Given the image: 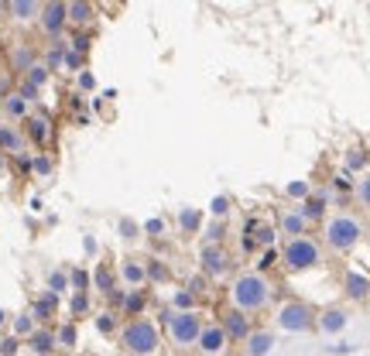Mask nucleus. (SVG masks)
Listing matches in <instances>:
<instances>
[{
    "mask_svg": "<svg viewBox=\"0 0 370 356\" xmlns=\"http://www.w3.org/2000/svg\"><path fill=\"white\" fill-rule=\"evenodd\" d=\"M271 295H275V288L261 270H247L230 284V301L237 312H261L271 305Z\"/></svg>",
    "mask_w": 370,
    "mask_h": 356,
    "instance_id": "obj_1",
    "label": "nucleus"
},
{
    "mask_svg": "<svg viewBox=\"0 0 370 356\" xmlns=\"http://www.w3.org/2000/svg\"><path fill=\"white\" fill-rule=\"evenodd\" d=\"M322 240L333 254H350L364 240V223L353 212H336L322 223Z\"/></svg>",
    "mask_w": 370,
    "mask_h": 356,
    "instance_id": "obj_2",
    "label": "nucleus"
},
{
    "mask_svg": "<svg viewBox=\"0 0 370 356\" xmlns=\"http://www.w3.org/2000/svg\"><path fill=\"white\" fill-rule=\"evenodd\" d=\"M120 343L130 356H155L162 346V333L151 319H130L120 329Z\"/></svg>",
    "mask_w": 370,
    "mask_h": 356,
    "instance_id": "obj_3",
    "label": "nucleus"
},
{
    "mask_svg": "<svg viewBox=\"0 0 370 356\" xmlns=\"http://www.w3.org/2000/svg\"><path fill=\"white\" fill-rule=\"evenodd\" d=\"M281 261H284V267H288L291 274H298V270H309V267L322 264V247H319L312 237H295V240L284 244Z\"/></svg>",
    "mask_w": 370,
    "mask_h": 356,
    "instance_id": "obj_4",
    "label": "nucleus"
},
{
    "mask_svg": "<svg viewBox=\"0 0 370 356\" xmlns=\"http://www.w3.org/2000/svg\"><path fill=\"white\" fill-rule=\"evenodd\" d=\"M275 326L281 333H291V336L312 333V329H315V312H312V305H305V301H284L275 312Z\"/></svg>",
    "mask_w": 370,
    "mask_h": 356,
    "instance_id": "obj_5",
    "label": "nucleus"
},
{
    "mask_svg": "<svg viewBox=\"0 0 370 356\" xmlns=\"http://www.w3.org/2000/svg\"><path fill=\"white\" fill-rule=\"evenodd\" d=\"M162 322H165L168 339H172L175 346H195V339H199V333H202L199 312H175V308H168Z\"/></svg>",
    "mask_w": 370,
    "mask_h": 356,
    "instance_id": "obj_6",
    "label": "nucleus"
},
{
    "mask_svg": "<svg viewBox=\"0 0 370 356\" xmlns=\"http://www.w3.org/2000/svg\"><path fill=\"white\" fill-rule=\"evenodd\" d=\"M41 31L48 34V38H59L62 34V28L69 24V10H66V3H41Z\"/></svg>",
    "mask_w": 370,
    "mask_h": 356,
    "instance_id": "obj_7",
    "label": "nucleus"
},
{
    "mask_svg": "<svg viewBox=\"0 0 370 356\" xmlns=\"http://www.w3.org/2000/svg\"><path fill=\"white\" fill-rule=\"evenodd\" d=\"M199 261H202V274H206V277H223V274L230 270V257H226L223 247H216V244H206L202 254H199Z\"/></svg>",
    "mask_w": 370,
    "mask_h": 356,
    "instance_id": "obj_8",
    "label": "nucleus"
},
{
    "mask_svg": "<svg viewBox=\"0 0 370 356\" xmlns=\"http://www.w3.org/2000/svg\"><path fill=\"white\" fill-rule=\"evenodd\" d=\"M347 326H350L347 308H326V312L315 315V329L322 336H340V333H347Z\"/></svg>",
    "mask_w": 370,
    "mask_h": 356,
    "instance_id": "obj_9",
    "label": "nucleus"
},
{
    "mask_svg": "<svg viewBox=\"0 0 370 356\" xmlns=\"http://www.w3.org/2000/svg\"><path fill=\"white\" fill-rule=\"evenodd\" d=\"M226 333H223V326H202V333H199V339H195V346H199V353L202 356H220L226 350Z\"/></svg>",
    "mask_w": 370,
    "mask_h": 356,
    "instance_id": "obj_10",
    "label": "nucleus"
},
{
    "mask_svg": "<svg viewBox=\"0 0 370 356\" xmlns=\"http://www.w3.org/2000/svg\"><path fill=\"white\" fill-rule=\"evenodd\" d=\"M223 333H226V339H237V343H244L254 329H251V319H247V312H237V308H230L226 315H223Z\"/></svg>",
    "mask_w": 370,
    "mask_h": 356,
    "instance_id": "obj_11",
    "label": "nucleus"
},
{
    "mask_svg": "<svg viewBox=\"0 0 370 356\" xmlns=\"http://www.w3.org/2000/svg\"><path fill=\"white\" fill-rule=\"evenodd\" d=\"M275 333H268V329H254L247 339H244V350H247V356H268L275 353Z\"/></svg>",
    "mask_w": 370,
    "mask_h": 356,
    "instance_id": "obj_12",
    "label": "nucleus"
},
{
    "mask_svg": "<svg viewBox=\"0 0 370 356\" xmlns=\"http://www.w3.org/2000/svg\"><path fill=\"white\" fill-rule=\"evenodd\" d=\"M343 291H347L350 301H364V298H370V277L367 274H360V270H347V277H343Z\"/></svg>",
    "mask_w": 370,
    "mask_h": 356,
    "instance_id": "obj_13",
    "label": "nucleus"
},
{
    "mask_svg": "<svg viewBox=\"0 0 370 356\" xmlns=\"http://www.w3.org/2000/svg\"><path fill=\"white\" fill-rule=\"evenodd\" d=\"M120 277H124V284H127L130 291H141L144 281H148V267L141 264V261H134V257H127V261L120 264Z\"/></svg>",
    "mask_w": 370,
    "mask_h": 356,
    "instance_id": "obj_14",
    "label": "nucleus"
},
{
    "mask_svg": "<svg viewBox=\"0 0 370 356\" xmlns=\"http://www.w3.org/2000/svg\"><path fill=\"white\" fill-rule=\"evenodd\" d=\"M305 226H309V223H305V216H302L298 209H295V212L288 209V212H281V219H278V233H284L288 240L305 237Z\"/></svg>",
    "mask_w": 370,
    "mask_h": 356,
    "instance_id": "obj_15",
    "label": "nucleus"
},
{
    "mask_svg": "<svg viewBox=\"0 0 370 356\" xmlns=\"http://www.w3.org/2000/svg\"><path fill=\"white\" fill-rule=\"evenodd\" d=\"M24 151V134L14 123H0V155H21Z\"/></svg>",
    "mask_w": 370,
    "mask_h": 356,
    "instance_id": "obj_16",
    "label": "nucleus"
},
{
    "mask_svg": "<svg viewBox=\"0 0 370 356\" xmlns=\"http://www.w3.org/2000/svg\"><path fill=\"white\" fill-rule=\"evenodd\" d=\"M28 346H31V353L52 356L59 343H55V333H52V329H41V326H38V329H35V333L28 336Z\"/></svg>",
    "mask_w": 370,
    "mask_h": 356,
    "instance_id": "obj_17",
    "label": "nucleus"
},
{
    "mask_svg": "<svg viewBox=\"0 0 370 356\" xmlns=\"http://www.w3.org/2000/svg\"><path fill=\"white\" fill-rule=\"evenodd\" d=\"M275 237H278V230L271 223H247V240H251V244H261V247L271 250Z\"/></svg>",
    "mask_w": 370,
    "mask_h": 356,
    "instance_id": "obj_18",
    "label": "nucleus"
},
{
    "mask_svg": "<svg viewBox=\"0 0 370 356\" xmlns=\"http://www.w3.org/2000/svg\"><path fill=\"white\" fill-rule=\"evenodd\" d=\"M55 308H59V295L48 291V295H41V298L31 305V319H35V322H45V319L55 315Z\"/></svg>",
    "mask_w": 370,
    "mask_h": 356,
    "instance_id": "obj_19",
    "label": "nucleus"
},
{
    "mask_svg": "<svg viewBox=\"0 0 370 356\" xmlns=\"http://www.w3.org/2000/svg\"><path fill=\"white\" fill-rule=\"evenodd\" d=\"M24 130H28V137H31L35 144H45V141H48V134H52L48 117H28V120H24Z\"/></svg>",
    "mask_w": 370,
    "mask_h": 356,
    "instance_id": "obj_20",
    "label": "nucleus"
},
{
    "mask_svg": "<svg viewBox=\"0 0 370 356\" xmlns=\"http://www.w3.org/2000/svg\"><path fill=\"white\" fill-rule=\"evenodd\" d=\"M298 212L305 216V223H312V219H322V216H326V195H315V192H312V195H309V199L298 206Z\"/></svg>",
    "mask_w": 370,
    "mask_h": 356,
    "instance_id": "obj_21",
    "label": "nucleus"
},
{
    "mask_svg": "<svg viewBox=\"0 0 370 356\" xmlns=\"http://www.w3.org/2000/svg\"><path fill=\"white\" fill-rule=\"evenodd\" d=\"M66 10H69V21H72V24H90L92 17H96V7L86 3V0H72V3H66Z\"/></svg>",
    "mask_w": 370,
    "mask_h": 356,
    "instance_id": "obj_22",
    "label": "nucleus"
},
{
    "mask_svg": "<svg viewBox=\"0 0 370 356\" xmlns=\"http://www.w3.org/2000/svg\"><path fill=\"white\" fill-rule=\"evenodd\" d=\"M179 230L182 233H199L202 230V212L192 209V206H182L179 209Z\"/></svg>",
    "mask_w": 370,
    "mask_h": 356,
    "instance_id": "obj_23",
    "label": "nucleus"
},
{
    "mask_svg": "<svg viewBox=\"0 0 370 356\" xmlns=\"http://www.w3.org/2000/svg\"><path fill=\"white\" fill-rule=\"evenodd\" d=\"M7 10L17 17V21H31V17H41V3H35V0H14V3H7Z\"/></svg>",
    "mask_w": 370,
    "mask_h": 356,
    "instance_id": "obj_24",
    "label": "nucleus"
},
{
    "mask_svg": "<svg viewBox=\"0 0 370 356\" xmlns=\"http://www.w3.org/2000/svg\"><path fill=\"white\" fill-rule=\"evenodd\" d=\"M3 113H7L10 120H28V103H24L17 92H7V96H3Z\"/></svg>",
    "mask_w": 370,
    "mask_h": 356,
    "instance_id": "obj_25",
    "label": "nucleus"
},
{
    "mask_svg": "<svg viewBox=\"0 0 370 356\" xmlns=\"http://www.w3.org/2000/svg\"><path fill=\"white\" fill-rule=\"evenodd\" d=\"M35 62H38V59H35V48H28V45L14 48V55H10V66H14L17 72H28Z\"/></svg>",
    "mask_w": 370,
    "mask_h": 356,
    "instance_id": "obj_26",
    "label": "nucleus"
},
{
    "mask_svg": "<svg viewBox=\"0 0 370 356\" xmlns=\"http://www.w3.org/2000/svg\"><path fill=\"white\" fill-rule=\"evenodd\" d=\"M92 284H96V288H99V291H103V295H113V291H117V281H113V270H110V267H96V270H92Z\"/></svg>",
    "mask_w": 370,
    "mask_h": 356,
    "instance_id": "obj_27",
    "label": "nucleus"
},
{
    "mask_svg": "<svg viewBox=\"0 0 370 356\" xmlns=\"http://www.w3.org/2000/svg\"><path fill=\"white\" fill-rule=\"evenodd\" d=\"M48 76H52V69H48L45 62H35V66L24 72V83H28V86H35V89H41L45 83H48Z\"/></svg>",
    "mask_w": 370,
    "mask_h": 356,
    "instance_id": "obj_28",
    "label": "nucleus"
},
{
    "mask_svg": "<svg viewBox=\"0 0 370 356\" xmlns=\"http://www.w3.org/2000/svg\"><path fill=\"white\" fill-rule=\"evenodd\" d=\"M10 329H14L17 339H28V336L38 329V322L31 319V312H21V315H14V326H10Z\"/></svg>",
    "mask_w": 370,
    "mask_h": 356,
    "instance_id": "obj_29",
    "label": "nucleus"
},
{
    "mask_svg": "<svg viewBox=\"0 0 370 356\" xmlns=\"http://www.w3.org/2000/svg\"><path fill=\"white\" fill-rule=\"evenodd\" d=\"M76 339H79V333H76V326H72V322H66V326L55 333V343H59V346H66V350H72V346H76Z\"/></svg>",
    "mask_w": 370,
    "mask_h": 356,
    "instance_id": "obj_30",
    "label": "nucleus"
},
{
    "mask_svg": "<svg viewBox=\"0 0 370 356\" xmlns=\"http://www.w3.org/2000/svg\"><path fill=\"white\" fill-rule=\"evenodd\" d=\"M288 199H298V202H305L309 195H312V188H309V181H302V178H295V181H288Z\"/></svg>",
    "mask_w": 370,
    "mask_h": 356,
    "instance_id": "obj_31",
    "label": "nucleus"
},
{
    "mask_svg": "<svg viewBox=\"0 0 370 356\" xmlns=\"http://www.w3.org/2000/svg\"><path fill=\"white\" fill-rule=\"evenodd\" d=\"M66 288H69V274H66V270H52V274H48V291H52V295H62Z\"/></svg>",
    "mask_w": 370,
    "mask_h": 356,
    "instance_id": "obj_32",
    "label": "nucleus"
},
{
    "mask_svg": "<svg viewBox=\"0 0 370 356\" xmlns=\"http://www.w3.org/2000/svg\"><path fill=\"white\" fill-rule=\"evenodd\" d=\"M124 312H127V315H141V312H144V295H141V291H130V295L124 298Z\"/></svg>",
    "mask_w": 370,
    "mask_h": 356,
    "instance_id": "obj_33",
    "label": "nucleus"
},
{
    "mask_svg": "<svg viewBox=\"0 0 370 356\" xmlns=\"http://www.w3.org/2000/svg\"><path fill=\"white\" fill-rule=\"evenodd\" d=\"M364 165H367V151H364V148H350V151H347V168L357 172V168H364Z\"/></svg>",
    "mask_w": 370,
    "mask_h": 356,
    "instance_id": "obj_34",
    "label": "nucleus"
},
{
    "mask_svg": "<svg viewBox=\"0 0 370 356\" xmlns=\"http://www.w3.org/2000/svg\"><path fill=\"white\" fill-rule=\"evenodd\" d=\"M96 329H99L103 336L117 333V315H113V312H103V315H96Z\"/></svg>",
    "mask_w": 370,
    "mask_h": 356,
    "instance_id": "obj_35",
    "label": "nucleus"
},
{
    "mask_svg": "<svg viewBox=\"0 0 370 356\" xmlns=\"http://www.w3.org/2000/svg\"><path fill=\"white\" fill-rule=\"evenodd\" d=\"M172 305H175V312H192V305H195V295H192V291H175Z\"/></svg>",
    "mask_w": 370,
    "mask_h": 356,
    "instance_id": "obj_36",
    "label": "nucleus"
},
{
    "mask_svg": "<svg viewBox=\"0 0 370 356\" xmlns=\"http://www.w3.org/2000/svg\"><path fill=\"white\" fill-rule=\"evenodd\" d=\"M357 202H360L364 209H370V172L357 181Z\"/></svg>",
    "mask_w": 370,
    "mask_h": 356,
    "instance_id": "obj_37",
    "label": "nucleus"
},
{
    "mask_svg": "<svg viewBox=\"0 0 370 356\" xmlns=\"http://www.w3.org/2000/svg\"><path fill=\"white\" fill-rule=\"evenodd\" d=\"M209 212H213L216 219H223V216L230 212V199H226V195H216V199L209 202Z\"/></svg>",
    "mask_w": 370,
    "mask_h": 356,
    "instance_id": "obj_38",
    "label": "nucleus"
},
{
    "mask_svg": "<svg viewBox=\"0 0 370 356\" xmlns=\"http://www.w3.org/2000/svg\"><path fill=\"white\" fill-rule=\"evenodd\" d=\"M69 284H72L79 295H86V288H90V274H86V270H72V274H69Z\"/></svg>",
    "mask_w": 370,
    "mask_h": 356,
    "instance_id": "obj_39",
    "label": "nucleus"
},
{
    "mask_svg": "<svg viewBox=\"0 0 370 356\" xmlns=\"http://www.w3.org/2000/svg\"><path fill=\"white\" fill-rule=\"evenodd\" d=\"M141 230H144L148 237H162V233H165V219H158V216H155V219H148Z\"/></svg>",
    "mask_w": 370,
    "mask_h": 356,
    "instance_id": "obj_40",
    "label": "nucleus"
},
{
    "mask_svg": "<svg viewBox=\"0 0 370 356\" xmlns=\"http://www.w3.org/2000/svg\"><path fill=\"white\" fill-rule=\"evenodd\" d=\"M17 346H21V339H17V336L0 339V356H14V353H17Z\"/></svg>",
    "mask_w": 370,
    "mask_h": 356,
    "instance_id": "obj_41",
    "label": "nucleus"
},
{
    "mask_svg": "<svg viewBox=\"0 0 370 356\" xmlns=\"http://www.w3.org/2000/svg\"><path fill=\"white\" fill-rule=\"evenodd\" d=\"M117 230H120V237H127V240H130V237H137V223H134V219H120V223H117Z\"/></svg>",
    "mask_w": 370,
    "mask_h": 356,
    "instance_id": "obj_42",
    "label": "nucleus"
},
{
    "mask_svg": "<svg viewBox=\"0 0 370 356\" xmlns=\"http://www.w3.org/2000/svg\"><path fill=\"white\" fill-rule=\"evenodd\" d=\"M31 168H35L38 175H48V172H52V158H45V155H41V158H35V161H31Z\"/></svg>",
    "mask_w": 370,
    "mask_h": 356,
    "instance_id": "obj_43",
    "label": "nucleus"
},
{
    "mask_svg": "<svg viewBox=\"0 0 370 356\" xmlns=\"http://www.w3.org/2000/svg\"><path fill=\"white\" fill-rule=\"evenodd\" d=\"M86 308H90V298H86V295H79V291H76V298H72V315H83V312H86Z\"/></svg>",
    "mask_w": 370,
    "mask_h": 356,
    "instance_id": "obj_44",
    "label": "nucleus"
},
{
    "mask_svg": "<svg viewBox=\"0 0 370 356\" xmlns=\"http://www.w3.org/2000/svg\"><path fill=\"white\" fill-rule=\"evenodd\" d=\"M72 48H76V55L90 52V34H76V38H72Z\"/></svg>",
    "mask_w": 370,
    "mask_h": 356,
    "instance_id": "obj_45",
    "label": "nucleus"
},
{
    "mask_svg": "<svg viewBox=\"0 0 370 356\" xmlns=\"http://www.w3.org/2000/svg\"><path fill=\"white\" fill-rule=\"evenodd\" d=\"M220 237H223V223H213V226H209V230H206V240H209V244H216V247H220Z\"/></svg>",
    "mask_w": 370,
    "mask_h": 356,
    "instance_id": "obj_46",
    "label": "nucleus"
},
{
    "mask_svg": "<svg viewBox=\"0 0 370 356\" xmlns=\"http://www.w3.org/2000/svg\"><path fill=\"white\" fill-rule=\"evenodd\" d=\"M79 89H96V76L92 72H79Z\"/></svg>",
    "mask_w": 370,
    "mask_h": 356,
    "instance_id": "obj_47",
    "label": "nucleus"
},
{
    "mask_svg": "<svg viewBox=\"0 0 370 356\" xmlns=\"http://www.w3.org/2000/svg\"><path fill=\"white\" fill-rule=\"evenodd\" d=\"M66 66H69V69H79V66H83V55H76V52H66Z\"/></svg>",
    "mask_w": 370,
    "mask_h": 356,
    "instance_id": "obj_48",
    "label": "nucleus"
},
{
    "mask_svg": "<svg viewBox=\"0 0 370 356\" xmlns=\"http://www.w3.org/2000/svg\"><path fill=\"white\" fill-rule=\"evenodd\" d=\"M353 350H357V346H350V343H347V346H329L333 356H347V353H353Z\"/></svg>",
    "mask_w": 370,
    "mask_h": 356,
    "instance_id": "obj_49",
    "label": "nucleus"
},
{
    "mask_svg": "<svg viewBox=\"0 0 370 356\" xmlns=\"http://www.w3.org/2000/svg\"><path fill=\"white\" fill-rule=\"evenodd\" d=\"M275 257H278L275 250H264V257H261V267H271V264H275Z\"/></svg>",
    "mask_w": 370,
    "mask_h": 356,
    "instance_id": "obj_50",
    "label": "nucleus"
},
{
    "mask_svg": "<svg viewBox=\"0 0 370 356\" xmlns=\"http://www.w3.org/2000/svg\"><path fill=\"white\" fill-rule=\"evenodd\" d=\"M3 168H7V155H0V172H3Z\"/></svg>",
    "mask_w": 370,
    "mask_h": 356,
    "instance_id": "obj_51",
    "label": "nucleus"
},
{
    "mask_svg": "<svg viewBox=\"0 0 370 356\" xmlns=\"http://www.w3.org/2000/svg\"><path fill=\"white\" fill-rule=\"evenodd\" d=\"M3 322H7V312H3V308H0V326H3Z\"/></svg>",
    "mask_w": 370,
    "mask_h": 356,
    "instance_id": "obj_52",
    "label": "nucleus"
},
{
    "mask_svg": "<svg viewBox=\"0 0 370 356\" xmlns=\"http://www.w3.org/2000/svg\"><path fill=\"white\" fill-rule=\"evenodd\" d=\"M364 237H367V240H370V219H367V226H364Z\"/></svg>",
    "mask_w": 370,
    "mask_h": 356,
    "instance_id": "obj_53",
    "label": "nucleus"
},
{
    "mask_svg": "<svg viewBox=\"0 0 370 356\" xmlns=\"http://www.w3.org/2000/svg\"><path fill=\"white\" fill-rule=\"evenodd\" d=\"M0 113H3V96H0Z\"/></svg>",
    "mask_w": 370,
    "mask_h": 356,
    "instance_id": "obj_54",
    "label": "nucleus"
}]
</instances>
